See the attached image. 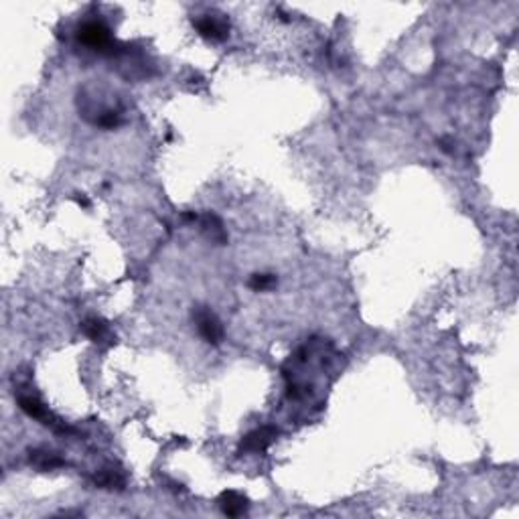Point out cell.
<instances>
[{
    "label": "cell",
    "instance_id": "obj_9",
    "mask_svg": "<svg viewBox=\"0 0 519 519\" xmlns=\"http://www.w3.org/2000/svg\"><path fill=\"white\" fill-rule=\"evenodd\" d=\"M278 284V278L274 276V274H254L250 278V282H248V287L251 288V290H256V292H268V290H272V288L276 287Z\"/></svg>",
    "mask_w": 519,
    "mask_h": 519
},
{
    "label": "cell",
    "instance_id": "obj_7",
    "mask_svg": "<svg viewBox=\"0 0 519 519\" xmlns=\"http://www.w3.org/2000/svg\"><path fill=\"white\" fill-rule=\"evenodd\" d=\"M81 329H84L86 337L93 341V343H104V341L112 339L107 324L102 319H98V317L86 319V321L81 322Z\"/></svg>",
    "mask_w": 519,
    "mask_h": 519
},
{
    "label": "cell",
    "instance_id": "obj_8",
    "mask_svg": "<svg viewBox=\"0 0 519 519\" xmlns=\"http://www.w3.org/2000/svg\"><path fill=\"white\" fill-rule=\"evenodd\" d=\"M29 461H31V465H35L41 471H53V468L65 465L63 459H59L55 452H49V450H31Z\"/></svg>",
    "mask_w": 519,
    "mask_h": 519
},
{
    "label": "cell",
    "instance_id": "obj_11",
    "mask_svg": "<svg viewBox=\"0 0 519 519\" xmlns=\"http://www.w3.org/2000/svg\"><path fill=\"white\" fill-rule=\"evenodd\" d=\"M96 485L98 487H102V489H122V485H124V479L122 477H118L116 473H112V471H104L102 475H96Z\"/></svg>",
    "mask_w": 519,
    "mask_h": 519
},
{
    "label": "cell",
    "instance_id": "obj_6",
    "mask_svg": "<svg viewBox=\"0 0 519 519\" xmlns=\"http://www.w3.org/2000/svg\"><path fill=\"white\" fill-rule=\"evenodd\" d=\"M219 507H221L223 515L239 518V515H244L248 511V499L237 491H223L219 495Z\"/></svg>",
    "mask_w": 519,
    "mask_h": 519
},
{
    "label": "cell",
    "instance_id": "obj_10",
    "mask_svg": "<svg viewBox=\"0 0 519 519\" xmlns=\"http://www.w3.org/2000/svg\"><path fill=\"white\" fill-rule=\"evenodd\" d=\"M203 228L209 232V237H211L213 242H219V244L225 242V232H223V228H221V221H219L215 215H205V217H203Z\"/></svg>",
    "mask_w": 519,
    "mask_h": 519
},
{
    "label": "cell",
    "instance_id": "obj_4",
    "mask_svg": "<svg viewBox=\"0 0 519 519\" xmlns=\"http://www.w3.org/2000/svg\"><path fill=\"white\" fill-rule=\"evenodd\" d=\"M276 430L270 428V426H262V428L254 430L250 432L248 436H244V440H242V452H264L266 448H270V445L276 440Z\"/></svg>",
    "mask_w": 519,
    "mask_h": 519
},
{
    "label": "cell",
    "instance_id": "obj_1",
    "mask_svg": "<svg viewBox=\"0 0 519 519\" xmlns=\"http://www.w3.org/2000/svg\"><path fill=\"white\" fill-rule=\"evenodd\" d=\"M18 408L22 410V412L27 414L29 418H35L39 420L43 426H47V428H51L53 432L57 434H75V430L70 428L63 420H59L57 416H55L39 398L31 394H20L18 395Z\"/></svg>",
    "mask_w": 519,
    "mask_h": 519
},
{
    "label": "cell",
    "instance_id": "obj_3",
    "mask_svg": "<svg viewBox=\"0 0 519 519\" xmlns=\"http://www.w3.org/2000/svg\"><path fill=\"white\" fill-rule=\"evenodd\" d=\"M77 39L79 43H84L86 47H90L93 51H106L112 47V37L104 22L100 20H88L77 29Z\"/></svg>",
    "mask_w": 519,
    "mask_h": 519
},
{
    "label": "cell",
    "instance_id": "obj_2",
    "mask_svg": "<svg viewBox=\"0 0 519 519\" xmlns=\"http://www.w3.org/2000/svg\"><path fill=\"white\" fill-rule=\"evenodd\" d=\"M193 321L197 324L199 335L207 341L209 345H219L223 341V324L217 319L211 308L207 306H195L193 308Z\"/></svg>",
    "mask_w": 519,
    "mask_h": 519
},
{
    "label": "cell",
    "instance_id": "obj_5",
    "mask_svg": "<svg viewBox=\"0 0 519 519\" xmlns=\"http://www.w3.org/2000/svg\"><path fill=\"white\" fill-rule=\"evenodd\" d=\"M193 25H195L199 35L203 37V39H207V41H225V39H228V31H230V29H228L225 22H221L219 18L203 15V17L197 18Z\"/></svg>",
    "mask_w": 519,
    "mask_h": 519
}]
</instances>
